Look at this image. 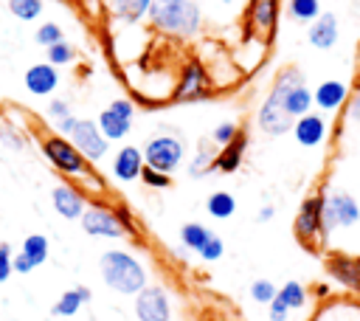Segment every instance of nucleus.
Segmentation results:
<instances>
[{"label":"nucleus","instance_id":"1","mask_svg":"<svg viewBox=\"0 0 360 321\" xmlns=\"http://www.w3.org/2000/svg\"><path fill=\"white\" fill-rule=\"evenodd\" d=\"M98 270H101L104 284L118 296H138L149 284V273L143 262L124 248L104 251L98 259Z\"/></svg>","mask_w":360,"mask_h":321},{"label":"nucleus","instance_id":"2","mask_svg":"<svg viewBox=\"0 0 360 321\" xmlns=\"http://www.w3.org/2000/svg\"><path fill=\"white\" fill-rule=\"evenodd\" d=\"M146 20L166 37L191 39L202 28V8L197 0H152Z\"/></svg>","mask_w":360,"mask_h":321},{"label":"nucleus","instance_id":"3","mask_svg":"<svg viewBox=\"0 0 360 321\" xmlns=\"http://www.w3.org/2000/svg\"><path fill=\"white\" fill-rule=\"evenodd\" d=\"M143 149V163L155 172H177L180 163L186 160V144L183 132L172 124H158V132L149 135V141L141 146Z\"/></svg>","mask_w":360,"mask_h":321},{"label":"nucleus","instance_id":"4","mask_svg":"<svg viewBox=\"0 0 360 321\" xmlns=\"http://www.w3.org/2000/svg\"><path fill=\"white\" fill-rule=\"evenodd\" d=\"M270 96H276L281 101V107L287 110L290 118H301L307 113H312V90L307 87L304 73L295 65H284L276 70L273 84H270Z\"/></svg>","mask_w":360,"mask_h":321},{"label":"nucleus","instance_id":"5","mask_svg":"<svg viewBox=\"0 0 360 321\" xmlns=\"http://www.w3.org/2000/svg\"><path fill=\"white\" fill-rule=\"evenodd\" d=\"M42 155L48 158V163H51L56 172H62V175H68V177L84 180V177L90 175L87 158L73 146L70 138H65V135H59V132L42 138Z\"/></svg>","mask_w":360,"mask_h":321},{"label":"nucleus","instance_id":"6","mask_svg":"<svg viewBox=\"0 0 360 321\" xmlns=\"http://www.w3.org/2000/svg\"><path fill=\"white\" fill-rule=\"evenodd\" d=\"M292 231H295V239L304 248H318V245L326 242V234H323V191L309 194V197L301 200L298 214L292 220Z\"/></svg>","mask_w":360,"mask_h":321},{"label":"nucleus","instance_id":"7","mask_svg":"<svg viewBox=\"0 0 360 321\" xmlns=\"http://www.w3.org/2000/svg\"><path fill=\"white\" fill-rule=\"evenodd\" d=\"M357 222H360V203L349 191H343V189L323 191V234H326V239L332 231L352 228Z\"/></svg>","mask_w":360,"mask_h":321},{"label":"nucleus","instance_id":"8","mask_svg":"<svg viewBox=\"0 0 360 321\" xmlns=\"http://www.w3.org/2000/svg\"><path fill=\"white\" fill-rule=\"evenodd\" d=\"M174 101H202V99H211L214 96V79L211 73L205 70V65L200 59H191L183 70H180V79L174 84Z\"/></svg>","mask_w":360,"mask_h":321},{"label":"nucleus","instance_id":"9","mask_svg":"<svg viewBox=\"0 0 360 321\" xmlns=\"http://www.w3.org/2000/svg\"><path fill=\"white\" fill-rule=\"evenodd\" d=\"M82 231L90 237H101V239H121L127 237V228L118 217V208H110L104 203H90L84 208V214L79 217Z\"/></svg>","mask_w":360,"mask_h":321},{"label":"nucleus","instance_id":"10","mask_svg":"<svg viewBox=\"0 0 360 321\" xmlns=\"http://www.w3.org/2000/svg\"><path fill=\"white\" fill-rule=\"evenodd\" d=\"M70 141H73V146L87 158V163H98V160L107 155V149H110V141L101 135L98 124L90 121V118H79V121H76V127H73V132H70Z\"/></svg>","mask_w":360,"mask_h":321},{"label":"nucleus","instance_id":"11","mask_svg":"<svg viewBox=\"0 0 360 321\" xmlns=\"http://www.w3.org/2000/svg\"><path fill=\"white\" fill-rule=\"evenodd\" d=\"M135 318L138 321H172V301L160 284H146L135 296Z\"/></svg>","mask_w":360,"mask_h":321},{"label":"nucleus","instance_id":"12","mask_svg":"<svg viewBox=\"0 0 360 321\" xmlns=\"http://www.w3.org/2000/svg\"><path fill=\"white\" fill-rule=\"evenodd\" d=\"M292 124H295V118H290L287 110L281 107V101H278L276 96L267 93L264 101H262L259 110H256V127H259L264 135L278 138V135L292 132Z\"/></svg>","mask_w":360,"mask_h":321},{"label":"nucleus","instance_id":"13","mask_svg":"<svg viewBox=\"0 0 360 321\" xmlns=\"http://www.w3.org/2000/svg\"><path fill=\"white\" fill-rule=\"evenodd\" d=\"M51 203L56 208L59 217L65 220H79L87 208V200H84V191L73 183H56L53 191H51Z\"/></svg>","mask_w":360,"mask_h":321},{"label":"nucleus","instance_id":"14","mask_svg":"<svg viewBox=\"0 0 360 321\" xmlns=\"http://www.w3.org/2000/svg\"><path fill=\"white\" fill-rule=\"evenodd\" d=\"M326 132H329V124L321 113H307L301 118H295L292 124V138L298 146H307V149H315L326 141Z\"/></svg>","mask_w":360,"mask_h":321},{"label":"nucleus","instance_id":"15","mask_svg":"<svg viewBox=\"0 0 360 321\" xmlns=\"http://www.w3.org/2000/svg\"><path fill=\"white\" fill-rule=\"evenodd\" d=\"M326 273L346 290L360 293V256H349V253H332L326 259Z\"/></svg>","mask_w":360,"mask_h":321},{"label":"nucleus","instance_id":"16","mask_svg":"<svg viewBox=\"0 0 360 321\" xmlns=\"http://www.w3.org/2000/svg\"><path fill=\"white\" fill-rule=\"evenodd\" d=\"M338 37H340V23H338V14L335 11H321L318 20L309 23V31H307V42L318 51H329L338 45Z\"/></svg>","mask_w":360,"mask_h":321},{"label":"nucleus","instance_id":"17","mask_svg":"<svg viewBox=\"0 0 360 321\" xmlns=\"http://www.w3.org/2000/svg\"><path fill=\"white\" fill-rule=\"evenodd\" d=\"M143 149L141 146H132V144H127V146H121L118 152H115V158H112V177L115 180H121V183H132V180H141V172H143Z\"/></svg>","mask_w":360,"mask_h":321},{"label":"nucleus","instance_id":"18","mask_svg":"<svg viewBox=\"0 0 360 321\" xmlns=\"http://www.w3.org/2000/svg\"><path fill=\"white\" fill-rule=\"evenodd\" d=\"M349 93H352V90H349L346 82H340V79H323V82L315 87V93H312V104H315L318 110H323V113H338V110L346 107Z\"/></svg>","mask_w":360,"mask_h":321},{"label":"nucleus","instance_id":"19","mask_svg":"<svg viewBox=\"0 0 360 321\" xmlns=\"http://www.w3.org/2000/svg\"><path fill=\"white\" fill-rule=\"evenodd\" d=\"M22 82H25V90L28 93H34V96H51L56 90V84H59V70L51 62H37V65H31L25 70Z\"/></svg>","mask_w":360,"mask_h":321},{"label":"nucleus","instance_id":"20","mask_svg":"<svg viewBox=\"0 0 360 321\" xmlns=\"http://www.w3.org/2000/svg\"><path fill=\"white\" fill-rule=\"evenodd\" d=\"M245 149H248V132L239 130V135H236L231 144H225V146L217 149L214 172H219V175H233V172L242 166V160H245Z\"/></svg>","mask_w":360,"mask_h":321},{"label":"nucleus","instance_id":"21","mask_svg":"<svg viewBox=\"0 0 360 321\" xmlns=\"http://www.w3.org/2000/svg\"><path fill=\"white\" fill-rule=\"evenodd\" d=\"M248 20H250V28L259 37L273 34L276 23H278V0H253L250 11H248Z\"/></svg>","mask_w":360,"mask_h":321},{"label":"nucleus","instance_id":"22","mask_svg":"<svg viewBox=\"0 0 360 321\" xmlns=\"http://www.w3.org/2000/svg\"><path fill=\"white\" fill-rule=\"evenodd\" d=\"M214 160H217V146H214L208 138H200V146H197V152L191 155V160H188V166H186L188 177H191V180H200V177L211 175V172H214Z\"/></svg>","mask_w":360,"mask_h":321},{"label":"nucleus","instance_id":"23","mask_svg":"<svg viewBox=\"0 0 360 321\" xmlns=\"http://www.w3.org/2000/svg\"><path fill=\"white\" fill-rule=\"evenodd\" d=\"M90 298H93L90 287H82V284H79V287H70V290H65V293L56 298V304L51 307V315H59V318L76 315L79 307H84Z\"/></svg>","mask_w":360,"mask_h":321},{"label":"nucleus","instance_id":"24","mask_svg":"<svg viewBox=\"0 0 360 321\" xmlns=\"http://www.w3.org/2000/svg\"><path fill=\"white\" fill-rule=\"evenodd\" d=\"M96 124H98V130H101V135H104L107 141H121V138H127L129 130H132V121L124 118V115H118V113H112L110 107H104V110L98 113Z\"/></svg>","mask_w":360,"mask_h":321},{"label":"nucleus","instance_id":"25","mask_svg":"<svg viewBox=\"0 0 360 321\" xmlns=\"http://www.w3.org/2000/svg\"><path fill=\"white\" fill-rule=\"evenodd\" d=\"M149 6H152V0H110L112 17L121 23H129V25L141 23L149 14Z\"/></svg>","mask_w":360,"mask_h":321},{"label":"nucleus","instance_id":"26","mask_svg":"<svg viewBox=\"0 0 360 321\" xmlns=\"http://www.w3.org/2000/svg\"><path fill=\"white\" fill-rule=\"evenodd\" d=\"M205 211L214 220H228L236 211V197L231 191H211L208 200H205Z\"/></svg>","mask_w":360,"mask_h":321},{"label":"nucleus","instance_id":"27","mask_svg":"<svg viewBox=\"0 0 360 321\" xmlns=\"http://www.w3.org/2000/svg\"><path fill=\"white\" fill-rule=\"evenodd\" d=\"M48 251H51V245H48V237H45V234H28V237L22 239V248H20V253H22L34 268H39V265L48 259Z\"/></svg>","mask_w":360,"mask_h":321},{"label":"nucleus","instance_id":"28","mask_svg":"<svg viewBox=\"0 0 360 321\" xmlns=\"http://www.w3.org/2000/svg\"><path fill=\"white\" fill-rule=\"evenodd\" d=\"M276 298H278L287 310H304V307H307V287H304L301 282L290 279V282H284V284L278 287Z\"/></svg>","mask_w":360,"mask_h":321},{"label":"nucleus","instance_id":"29","mask_svg":"<svg viewBox=\"0 0 360 321\" xmlns=\"http://www.w3.org/2000/svg\"><path fill=\"white\" fill-rule=\"evenodd\" d=\"M211 228L208 225H202V222H186L183 228H180V242L188 248V251H194V253H200V248L211 239Z\"/></svg>","mask_w":360,"mask_h":321},{"label":"nucleus","instance_id":"30","mask_svg":"<svg viewBox=\"0 0 360 321\" xmlns=\"http://www.w3.org/2000/svg\"><path fill=\"white\" fill-rule=\"evenodd\" d=\"M287 17L295 23H312L321 17V0H290Z\"/></svg>","mask_w":360,"mask_h":321},{"label":"nucleus","instance_id":"31","mask_svg":"<svg viewBox=\"0 0 360 321\" xmlns=\"http://www.w3.org/2000/svg\"><path fill=\"white\" fill-rule=\"evenodd\" d=\"M45 8V0H8V11L11 17L22 20V23H34Z\"/></svg>","mask_w":360,"mask_h":321},{"label":"nucleus","instance_id":"32","mask_svg":"<svg viewBox=\"0 0 360 321\" xmlns=\"http://www.w3.org/2000/svg\"><path fill=\"white\" fill-rule=\"evenodd\" d=\"M45 59H48L53 68H59V65H70V62L76 59V48H73L68 39H62V42L45 48Z\"/></svg>","mask_w":360,"mask_h":321},{"label":"nucleus","instance_id":"33","mask_svg":"<svg viewBox=\"0 0 360 321\" xmlns=\"http://www.w3.org/2000/svg\"><path fill=\"white\" fill-rule=\"evenodd\" d=\"M62 39H65V31H62L59 23H42V25L37 28V34H34V42L42 45V48H51V45H56V42H62Z\"/></svg>","mask_w":360,"mask_h":321},{"label":"nucleus","instance_id":"34","mask_svg":"<svg viewBox=\"0 0 360 321\" xmlns=\"http://www.w3.org/2000/svg\"><path fill=\"white\" fill-rule=\"evenodd\" d=\"M239 135V124L236 121H219L214 130H211V135H208V141L219 149V146H225V144H231L233 138Z\"/></svg>","mask_w":360,"mask_h":321},{"label":"nucleus","instance_id":"35","mask_svg":"<svg viewBox=\"0 0 360 321\" xmlns=\"http://www.w3.org/2000/svg\"><path fill=\"white\" fill-rule=\"evenodd\" d=\"M248 293H250V298H253L256 304H270V301L276 298L278 287H276L270 279H256V282H250Z\"/></svg>","mask_w":360,"mask_h":321},{"label":"nucleus","instance_id":"36","mask_svg":"<svg viewBox=\"0 0 360 321\" xmlns=\"http://www.w3.org/2000/svg\"><path fill=\"white\" fill-rule=\"evenodd\" d=\"M141 183L149 186V189H169V186H172V175H166V172H155V169L143 166V172H141Z\"/></svg>","mask_w":360,"mask_h":321},{"label":"nucleus","instance_id":"37","mask_svg":"<svg viewBox=\"0 0 360 321\" xmlns=\"http://www.w3.org/2000/svg\"><path fill=\"white\" fill-rule=\"evenodd\" d=\"M222 253H225V242H222L217 234H211V239L200 248V259H202V262H217Z\"/></svg>","mask_w":360,"mask_h":321},{"label":"nucleus","instance_id":"38","mask_svg":"<svg viewBox=\"0 0 360 321\" xmlns=\"http://www.w3.org/2000/svg\"><path fill=\"white\" fill-rule=\"evenodd\" d=\"M346 121L349 124H360V82L354 84V90L349 93V101H346Z\"/></svg>","mask_w":360,"mask_h":321},{"label":"nucleus","instance_id":"39","mask_svg":"<svg viewBox=\"0 0 360 321\" xmlns=\"http://www.w3.org/2000/svg\"><path fill=\"white\" fill-rule=\"evenodd\" d=\"M45 113H48V118H51L53 124L62 121V118H68V115H73V113H70V104H68L65 99H51L48 107H45Z\"/></svg>","mask_w":360,"mask_h":321},{"label":"nucleus","instance_id":"40","mask_svg":"<svg viewBox=\"0 0 360 321\" xmlns=\"http://www.w3.org/2000/svg\"><path fill=\"white\" fill-rule=\"evenodd\" d=\"M0 141L6 144V146H11V149H22L25 146V138L17 132V127H11V124H0Z\"/></svg>","mask_w":360,"mask_h":321},{"label":"nucleus","instance_id":"41","mask_svg":"<svg viewBox=\"0 0 360 321\" xmlns=\"http://www.w3.org/2000/svg\"><path fill=\"white\" fill-rule=\"evenodd\" d=\"M11 248H8V242H0V284L3 282H8V276L14 273V268H11Z\"/></svg>","mask_w":360,"mask_h":321},{"label":"nucleus","instance_id":"42","mask_svg":"<svg viewBox=\"0 0 360 321\" xmlns=\"http://www.w3.org/2000/svg\"><path fill=\"white\" fill-rule=\"evenodd\" d=\"M112 113H118V115H124V118H135V101H129V99H112L110 104H107Z\"/></svg>","mask_w":360,"mask_h":321},{"label":"nucleus","instance_id":"43","mask_svg":"<svg viewBox=\"0 0 360 321\" xmlns=\"http://www.w3.org/2000/svg\"><path fill=\"white\" fill-rule=\"evenodd\" d=\"M267 318H270V321H287V318H290V310H287L278 298H273V301L267 304Z\"/></svg>","mask_w":360,"mask_h":321},{"label":"nucleus","instance_id":"44","mask_svg":"<svg viewBox=\"0 0 360 321\" xmlns=\"http://www.w3.org/2000/svg\"><path fill=\"white\" fill-rule=\"evenodd\" d=\"M76 115H68V118H62V121H56L53 127H56V132L59 135H65V138H70V132H73V127H76Z\"/></svg>","mask_w":360,"mask_h":321},{"label":"nucleus","instance_id":"45","mask_svg":"<svg viewBox=\"0 0 360 321\" xmlns=\"http://www.w3.org/2000/svg\"><path fill=\"white\" fill-rule=\"evenodd\" d=\"M11 268H14V273H31V270H34V265H31V262H28L22 253H14Z\"/></svg>","mask_w":360,"mask_h":321},{"label":"nucleus","instance_id":"46","mask_svg":"<svg viewBox=\"0 0 360 321\" xmlns=\"http://www.w3.org/2000/svg\"><path fill=\"white\" fill-rule=\"evenodd\" d=\"M273 217H276V208L273 206H262L259 214H256V222H270Z\"/></svg>","mask_w":360,"mask_h":321},{"label":"nucleus","instance_id":"47","mask_svg":"<svg viewBox=\"0 0 360 321\" xmlns=\"http://www.w3.org/2000/svg\"><path fill=\"white\" fill-rule=\"evenodd\" d=\"M217 3H222V6H231V3H236V0H217Z\"/></svg>","mask_w":360,"mask_h":321},{"label":"nucleus","instance_id":"48","mask_svg":"<svg viewBox=\"0 0 360 321\" xmlns=\"http://www.w3.org/2000/svg\"><path fill=\"white\" fill-rule=\"evenodd\" d=\"M14 321H17V318H14Z\"/></svg>","mask_w":360,"mask_h":321}]
</instances>
